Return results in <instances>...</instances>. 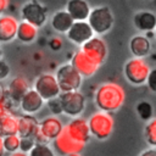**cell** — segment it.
Listing matches in <instances>:
<instances>
[{
	"mask_svg": "<svg viewBox=\"0 0 156 156\" xmlns=\"http://www.w3.org/2000/svg\"><path fill=\"white\" fill-rule=\"evenodd\" d=\"M136 113L139 116L140 119L143 121H150L152 118V115H154V107H152V104L146 101V100H141L136 104Z\"/></svg>",
	"mask_w": 156,
	"mask_h": 156,
	"instance_id": "25",
	"label": "cell"
},
{
	"mask_svg": "<svg viewBox=\"0 0 156 156\" xmlns=\"http://www.w3.org/2000/svg\"><path fill=\"white\" fill-rule=\"evenodd\" d=\"M55 77L61 91L79 90L83 84V77L69 62L58 66Z\"/></svg>",
	"mask_w": 156,
	"mask_h": 156,
	"instance_id": "5",
	"label": "cell"
},
{
	"mask_svg": "<svg viewBox=\"0 0 156 156\" xmlns=\"http://www.w3.org/2000/svg\"><path fill=\"white\" fill-rule=\"evenodd\" d=\"M34 144H35V141H34L33 138H29V136L21 138V141H20V151L28 154L30 151V149L34 146Z\"/></svg>",
	"mask_w": 156,
	"mask_h": 156,
	"instance_id": "30",
	"label": "cell"
},
{
	"mask_svg": "<svg viewBox=\"0 0 156 156\" xmlns=\"http://www.w3.org/2000/svg\"><path fill=\"white\" fill-rule=\"evenodd\" d=\"M69 63L80 73V76L83 78H88V77H93L98 69H99V65H96L94 61H91L83 51L82 49H78L71 57Z\"/></svg>",
	"mask_w": 156,
	"mask_h": 156,
	"instance_id": "13",
	"label": "cell"
},
{
	"mask_svg": "<svg viewBox=\"0 0 156 156\" xmlns=\"http://www.w3.org/2000/svg\"><path fill=\"white\" fill-rule=\"evenodd\" d=\"M139 156H156V147H150L144 150Z\"/></svg>",
	"mask_w": 156,
	"mask_h": 156,
	"instance_id": "35",
	"label": "cell"
},
{
	"mask_svg": "<svg viewBox=\"0 0 156 156\" xmlns=\"http://www.w3.org/2000/svg\"><path fill=\"white\" fill-rule=\"evenodd\" d=\"M150 66L143 57H130L123 67V74L126 79L133 85H143L146 83V78L150 72Z\"/></svg>",
	"mask_w": 156,
	"mask_h": 156,
	"instance_id": "4",
	"label": "cell"
},
{
	"mask_svg": "<svg viewBox=\"0 0 156 156\" xmlns=\"http://www.w3.org/2000/svg\"><path fill=\"white\" fill-rule=\"evenodd\" d=\"M65 129L71 138H73L79 143L87 144L91 138L88 126V119L83 118L82 116L71 118V121L67 124H65Z\"/></svg>",
	"mask_w": 156,
	"mask_h": 156,
	"instance_id": "11",
	"label": "cell"
},
{
	"mask_svg": "<svg viewBox=\"0 0 156 156\" xmlns=\"http://www.w3.org/2000/svg\"><path fill=\"white\" fill-rule=\"evenodd\" d=\"M12 104L9 101V99H4V100H0V118H2L4 116L9 115V113H13L12 111Z\"/></svg>",
	"mask_w": 156,
	"mask_h": 156,
	"instance_id": "31",
	"label": "cell"
},
{
	"mask_svg": "<svg viewBox=\"0 0 156 156\" xmlns=\"http://www.w3.org/2000/svg\"><path fill=\"white\" fill-rule=\"evenodd\" d=\"M73 21H87L90 13V5L87 0H68L65 9Z\"/></svg>",
	"mask_w": 156,
	"mask_h": 156,
	"instance_id": "18",
	"label": "cell"
},
{
	"mask_svg": "<svg viewBox=\"0 0 156 156\" xmlns=\"http://www.w3.org/2000/svg\"><path fill=\"white\" fill-rule=\"evenodd\" d=\"M18 22L12 15H0V43H10L16 38Z\"/></svg>",
	"mask_w": 156,
	"mask_h": 156,
	"instance_id": "17",
	"label": "cell"
},
{
	"mask_svg": "<svg viewBox=\"0 0 156 156\" xmlns=\"http://www.w3.org/2000/svg\"><path fill=\"white\" fill-rule=\"evenodd\" d=\"M73 18L71 17V15L66 11V10H58L56 11L50 20V24L52 27V29L57 33H63L66 34V32L71 28V26L73 24Z\"/></svg>",
	"mask_w": 156,
	"mask_h": 156,
	"instance_id": "22",
	"label": "cell"
},
{
	"mask_svg": "<svg viewBox=\"0 0 156 156\" xmlns=\"http://www.w3.org/2000/svg\"><path fill=\"white\" fill-rule=\"evenodd\" d=\"M39 127V121L34 117V115H27L23 113L22 116L18 117V130L17 134L21 138L29 136L33 138L37 129Z\"/></svg>",
	"mask_w": 156,
	"mask_h": 156,
	"instance_id": "20",
	"label": "cell"
},
{
	"mask_svg": "<svg viewBox=\"0 0 156 156\" xmlns=\"http://www.w3.org/2000/svg\"><path fill=\"white\" fill-rule=\"evenodd\" d=\"M62 45H63V41H62V39H61L60 37H52V38L49 40V46H50V49H51L52 51H58V50H61Z\"/></svg>",
	"mask_w": 156,
	"mask_h": 156,
	"instance_id": "34",
	"label": "cell"
},
{
	"mask_svg": "<svg viewBox=\"0 0 156 156\" xmlns=\"http://www.w3.org/2000/svg\"><path fill=\"white\" fill-rule=\"evenodd\" d=\"M10 72H11V68H10L9 63L1 58L0 60V80L6 79L10 76Z\"/></svg>",
	"mask_w": 156,
	"mask_h": 156,
	"instance_id": "33",
	"label": "cell"
},
{
	"mask_svg": "<svg viewBox=\"0 0 156 156\" xmlns=\"http://www.w3.org/2000/svg\"><path fill=\"white\" fill-rule=\"evenodd\" d=\"M66 156H82V155H80V152H74V154H68Z\"/></svg>",
	"mask_w": 156,
	"mask_h": 156,
	"instance_id": "40",
	"label": "cell"
},
{
	"mask_svg": "<svg viewBox=\"0 0 156 156\" xmlns=\"http://www.w3.org/2000/svg\"><path fill=\"white\" fill-rule=\"evenodd\" d=\"M7 156H28V154L26 152H22V151H16V152H12V154H9Z\"/></svg>",
	"mask_w": 156,
	"mask_h": 156,
	"instance_id": "39",
	"label": "cell"
},
{
	"mask_svg": "<svg viewBox=\"0 0 156 156\" xmlns=\"http://www.w3.org/2000/svg\"><path fill=\"white\" fill-rule=\"evenodd\" d=\"M146 84L152 93H156V68H151L146 78Z\"/></svg>",
	"mask_w": 156,
	"mask_h": 156,
	"instance_id": "32",
	"label": "cell"
},
{
	"mask_svg": "<svg viewBox=\"0 0 156 156\" xmlns=\"http://www.w3.org/2000/svg\"><path fill=\"white\" fill-rule=\"evenodd\" d=\"M126 101L124 88L116 82H106L98 87L94 94V102L100 111L116 112Z\"/></svg>",
	"mask_w": 156,
	"mask_h": 156,
	"instance_id": "1",
	"label": "cell"
},
{
	"mask_svg": "<svg viewBox=\"0 0 156 156\" xmlns=\"http://www.w3.org/2000/svg\"><path fill=\"white\" fill-rule=\"evenodd\" d=\"M4 150L7 154H12L20 150V141L21 136L18 134H10L4 136Z\"/></svg>",
	"mask_w": 156,
	"mask_h": 156,
	"instance_id": "27",
	"label": "cell"
},
{
	"mask_svg": "<svg viewBox=\"0 0 156 156\" xmlns=\"http://www.w3.org/2000/svg\"><path fill=\"white\" fill-rule=\"evenodd\" d=\"M82 51L96 65L101 66L107 57V45L100 35H94L80 46Z\"/></svg>",
	"mask_w": 156,
	"mask_h": 156,
	"instance_id": "9",
	"label": "cell"
},
{
	"mask_svg": "<svg viewBox=\"0 0 156 156\" xmlns=\"http://www.w3.org/2000/svg\"><path fill=\"white\" fill-rule=\"evenodd\" d=\"M52 145H54V151H56L61 156H66L68 154H74V152H82L83 149L85 147L84 143H79L68 135V133L65 129V126L62 132L52 140Z\"/></svg>",
	"mask_w": 156,
	"mask_h": 156,
	"instance_id": "10",
	"label": "cell"
},
{
	"mask_svg": "<svg viewBox=\"0 0 156 156\" xmlns=\"http://www.w3.org/2000/svg\"><path fill=\"white\" fill-rule=\"evenodd\" d=\"M4 136L0 134V156H4L5 154V150H4Z\"/></svg>",
	"mask_w": 156,
	"mask_h": 156,
	"instance_id": "38",
	"label": "cell"
},
{
	"mask_svg": "<svg viewBox=\"0 0 156 156\" xmlns=\"http://www.w3.org/2000/svg\"><path fill=\"white\" fill-rule=\"evenodd\" d=\"M63 123L58 116L51 115L45 117L39 122V130L43 133V135L49 140L52 141L63 129Z\"/></svg>",
	"mask_w": 156,
	"mask_h": 156,
	"instance_id": "16",
	"label": "cell"
},
{
	"mask_svg": "<svg viewBox=\"0 0 156 156\" xmlns=\"http://www.w3.org/2000/svg\"><path fill=\"white\" fill-rule=\"evenodd\" d=\"M28 156H55V151L46 143H35L28 152Z\"/></svg>",
	"mask_w": 156,
	"mask_h": 156,
	"instance_id": "28",
	"label": "cell"
},
{
	"mask_svg": "<svg viewBox=\"0 0 156 156\" xmlns=\"http://www.w3.org/2000/svg\"><path fill=\"white\" fill-rule=\"evenodd\" d=\"M6 99V89L0 84V100Z\"/></svg>",
	"mask_w": 156,
	"mask_h": 156,
	"instance_id": "37",
	"label": "cell"
},
{
	"mask_svg": "<svg viewBox=\"0 0 156 156\" xmlns=\"http://www.w3.org/2000/svg\"><path fill=\"white\" fill-rule=\"evenodd\" d=\"M33 89L44 99V101L56 98L61 93L56 77L52 73H41L40 76H38L34 80Z\"/></svg>",
	"mask_w": 156,
	"mask_h": 156,
	"instance_id": "8",
	"label": "cell"
},
{
	"mask_svg": "<svg viewBox=\"0 0 156 156\" xmlns=\"http://www.w3.org/2000/svg\"><path fill=\"white\" fill-rule=\"evenodd\" d=\"M154 32H155V38H156V28H155V30H154Z\"/></svg>",
	"mask_w": 156,
	"mask_h": 156,
	"instance_id": "42",
	"label": "cell"
},
{
	"mask_svg": "<svg viewBox=\"0 0 156 156\" xmlns=\"http://www.w3.org/2000/svg\"><path fill=\"white\" fill-rule=\"evenodd\" d=\"M95 34L90 24L88 23V21H74L71 28L66 32L67 39L78 46H82L85 41H88Z\"/></svg>",
	"mask_w": 156,
	"mask_h": 156,
	"instance_id": "12",
	"label": "cell"
},
{
	"mask_svg": "<svg viewBox=\"0 0 156 156\" xmlns=\"http://www.w3.org/2000/svg\"><path fill=\"white\" fill-rule=\"evenodd\" d=\"M58 98L62 105V113L65 116L69 118L82 116L87 105V99L83 93L79 90L61 91Z\"/></svg>",
	"mask_w": 156,
	"mask_h": 156,
	"instance_id": "6",
	"label": "cell"
},
{
	"mask_svg": "<svg viewBox=\"0 0 156 156\" xmlns=\"http://www.w3.org/2000/svg\"><path fill=\"white\" fill-rule=\"evenodd\" d=\"M44 99L34 90V89H29L21 99V101L18 102L20 108L22 110L23 113L27 115H34L37 112H39L43 106H44Z\"/></svg>",
	"mask_w": 156,
	"mask_h": 156,
	"instance_id": "15",
	"label": "cell"
},
{
	"mask_svg": "<svg viewBox=\"0 0 156 156\" xmlns=\"http://www.w3.org/2000/svg\"><path fill=\"white\" fill-rule=\"evenodd\" d=\"M87 21L95 35H102L111 30L115 23V17L108 6H98L90 10Z\"/></svg>",
	"mask_w": 156,
	"mask_h": 156,
	"instance_id": "3",
	"label": "cell"
},
{
	"mask_svg": "<svg viewBox=\"0 0 156 156\" xmlns=\"http://www.w3.org/2000/svg\"><path fill=\"white\" fill-rule=\"evenodd\" d=\"M90 135L98 140H106L111 136L115 128V119L110 112L96 111L88 118Z\"/></svg>",
	"mask_w": 156,
	"mask_h": 156,
	"instance_id": "2",
	"label": "cell"
},
{
	"mask_svg": "<svg viewBox=\"0 0 156 156\" xmlns=\"http://www.w3.org/2000/svg\"><path fill=\"white\" fill-rule=\"evenodd\" d=\"M129 50L134 57L145 58L151 50L150 39H147L145 35H134L129 40Z\"/></svg>",
	"mask_w": 156,
	"mask_h": 156,
	"instance_id": "21",
	"label": "cell"
},
{
	"mask_svg": "<svg viewBox=\"0 0 156 156\" xmlns=\"http://www.w3.org/2000/svg\"><path fill=\"white\" fill-rule=\"evenodd\" d=\"M21 17L22 21H27L33 26L40 28L48 21V11L44 5H41L38 0H29L21 7Z\"/></svg>",
	"mask_w": 156,
	"mask_h": 156,
	"instance_id": "7",
	"label": "cell"
},
{
	"mask_svg": "<svg viewBox=\"0 0 156 156\" xmlns=\"http://www.w3.org/2000/svg\"><path fill=\"white\" fill-rule=\"evenodd\" d=\"M10 5V0H0V15H2Z\"/></svg>",
	"mask_w": 156,
	"mask_h": 156,
	"instance_id": "36",
	"label": "cell"
},
{
	"mask_svg": "<svg viewBox=\"0 0 156 156\" xmlns=\"http://www.w3.org/2000/svg\"><path fill=\"white\" fill-rule=\"evenodd\" d=\"M144 138L151 147H156V117L147 121L144 128Z\"/></svg>",
	"mask_w": 156,
	"mask_h": 156,
	"instance_id": "26",
	"label": "cell"
},
{
	"mask_svg": "<svg viewBox=\"0 0 156 156\" xmlns=\"http://www.w3.org/2000/svg\"><path fill=\"white\" fill-rule=\"evenodd\" d=\"M38 33H39L38 27L33 26L32 23H29L27 21H21V22H18L16 39L23 44H30V43L35 41V39L38 38Z\"/></svg>",
	"mask_w": 156,
	"mask_h": 156,
	"instance_id": "23",
	"label": "cell"
},
{
	"mask_svg": "<svg viewBox=\"0 0 156 156\" xmlns=\"http://www.w3.org/2000/svg\"><path fill=\"white\" fill-rule=\"evenodd\" d=\"M18 130V117L13 113H9L0 118V134L2 136L10 134H17Z\"/></svg>",
	"mask_w": 156,
	"mask_h": 156,
	"instance_id": "24",
	"label": "cell"
},
{
	"mask_svg": "<svg viewBox=\"0 0 156 156\" xmlns=\"http://www.w3.org/2000/svg\"><path fill=\"white\" fill-rule=\"evenodd\" d=\"M133 23L136 29L141 32H149V30H155L156 28V15L151 11L143 10L139 11L134 15L133 17Z\"/></svg>",
	"mask_w": 156,
	"mask_h": 156,
	"instance_id": "19",
	"label": "cell"
},
{
	"mask_svg": "<svg viewBox=\"0 0 156 156\" xmlns=\"http://www.w3.org/2000/svg\"><path fill=\"white\" fill-rule=\"evenodd\" d=\"M30 89L29 82L23 76H16L12 78L6 87V98L12 105H18L22 96Z\"/></svg>",
	"mask_w": 156,
	"mask_h": 156,
	"instance_id": "14",
	"label": "cell"
},
{
	"mask_svg": "<svg viewBox=\"0 0 156 156\" xmlns=\"http://www.w3.org/2000/svg\"><path fill=\"white\" fill-rule=\"evenodd\" d=\"M2 54H4V52H2V49H1V46H0V60L2 58Z\"/></svg>",
	"mask_w": 156,
	"mask_h": 156,
	"instance_id": "41",
	"label": "cell"
},
{
	"mask_svg": "<svg viewBox=\"0 0 156 156\" xmlns=\"http://www.w3.org/2000/svg\"><path fill=\"white\" fill-rule=\"evenodd\" d=\"M46 102V106L49 108V111L51 112V115H55V116H60L62 115V105H61V101H60V98L56 96V98H52Z\"/></svg>",
	"mask_w": 156,
	"mask_h": 156,
	"instance_id": "29",
	"label": "cell"
}]
</instances>
